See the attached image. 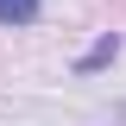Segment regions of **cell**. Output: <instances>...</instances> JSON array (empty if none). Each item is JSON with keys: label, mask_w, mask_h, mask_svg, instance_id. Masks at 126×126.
I'll return each mask as SVG.
<instances>
[{"label": "cell", "mask_w": 126, "mask_h": 126, "mask_svg": "<svg viewBox=\"0 0 126 126\" xmlns=\"http://www.w3.org/2000/svg\"><path fill=\"white\" fill-rule=\"evenodd\" d=\"M38 13H44V0H0V25H32V19H38Z\"/></svg>", "instance_id": "cell-1"}, {"label": "cell", "mask_w": 126, "mask_h": 126, "mask_svg": "<svg viewBox=\"0 0 126 126\" xmlns=\"http://www.w3.org/2000/svg\"><path fill=\"white\" fill-rule=\"evenodd\" d=\"M113 57H120V32H101V38H94V50L76 63V69H101V63H113Z\"/></svg>", "instance_id": "cell-2"}]
</instances>
